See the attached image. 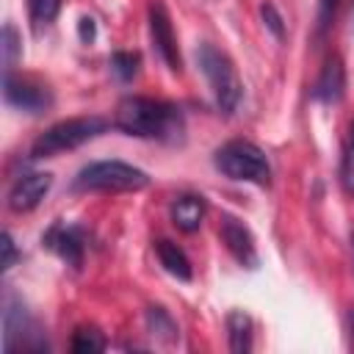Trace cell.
<instances>
[{"instance_id": "obj_6", "label": "cell", "mask_w": 354, "mask_h": 354, "mask_svg": "<svg viewBox=\"0 0 354 354\" xmlns=\"http://www.w3.org/2000/svg\"><path fill=\"white\" fill-rule=\"evenodd\" d=\"M17 337H19L22 348L47 351V340L39 332V326L30 321L22 299L8 290L6 299H3V351H14L17 348Z\"/></svg>"}, {"instance_id": "obj_27", "label": "cell", "mask_w": 354, "mask_h": 354, "mask_svg": "<svg viewBox=\"0 0 354 354\" xmlns=\"http://www.w3.org/2000/svg\"><path fill=\"white\" fill-rule=\"evenodd\" d=\"M351 241H354V235H351Z\"/></svg>"}, {"instance_id": "obj_1", "label": "cell", "mask_w": 354, "mask_h": 354, "mask_svg": "<svg viewBox=\"0 0 354 354\" xmlns=\"http://www.w3.org/2000/svg\"><path fill=\"white\" fill-rule=\"evenodd\" d=\"M113 124L124 136L152 138L163 144H180L185 136V116L174 102L152 97H124L116 105Z\"/></svg>"}, {"instance_id": "obj_16", "label": "cell", "mask_w": 354, "mask_h": 354, "mask_svg": "<svg viewBox=\"0 0 354 354\" xmlns=\"http://www.w3.org/2000/svg\"><path fill=\"white\" fill-rule=\"evenodd\" d=\"M147 329L163 343H174L177 340V324L163 307H149L147 310Z\"/></svg>"}, {"instance_id": "obj_23", "label": "cell", "mask_w": 354, "mask_h": 354, "mask_svg": "<svg viewBox=\"0 0 354 354\" xmlns=\"http://www.w3.org/2000/svg\"><path fill=\"white\" fill-rule=\"evenodd\" d=\"M0 249H3V260H0V268H3V271H8V268L14 266V260H17V246H14V238H11V232H3V235H0Z\"/></svg>"}, {"instance_id": "obj_8", "label": "cell", "mask_w": 354, "mask_h": 354, "mask_svg": "<svg viewBox=\"0 0 354 354\" xmlns=\"http://www.w3.org/2000/svg\"><path fill=\"white\" fill-rule=\"evenodd\" d=\"M3 100L25 113H41L53 105V91L41 83L33 80H22L14 75H3Z\"/></svg>"}, {"instance_id": "obj_15", "label": "cell", "mask_w": 354, "mask_h": 354, "mask_svg": "<svg viewBox=\"0 0 354 354\" xmlns=\"http://www.w3.org/2000/svg\"><path fill=\"white\" fill-rule=\"evenodd\" d=\"M227 335H230V351L235 354L252 351V318L243 310H232L227 315Z\"/></svg>"}, {"instance_id": "obj_12", "label": "cell", "mask_w": 354, "mask_h": 354, "mask_svg": "<svg viewBox=\"0 0 354 354\" xmlns=\"http://www.w3.org/2000/svg\"><path fill=\"white\" fill-rule=\"evenodd\" d=\"M343 94H346V69H343L340 55H332L324 64V69H321V75H318V80L313 86V97L318 102L332 105V102H340Z\"/></svg>"}, {"instance_id": "obj_25", "label": "cell", "mask_w": 354, "mask_h": 354, "mask_svg": "<svg viewBox=\"0 0 354 354\" xmlns=\"http://www.w3.org/2000/svg\"><path fill=\"white\" fill-rule=\"evenodd\" d=\"M77 33H80V41H94V36H97V25H94V19L91 17H80V25H77Z\"/></svg>"}, {"instance_id": "obj_11", "label": "cell", "mask_w": 354, "mask_h": 354, "mask_svg": "<svg viewBox=\"0 0 354 354\" xmlns=\"http://www.w3.org/2000/svg\"><path fill=\"white\" fill-rule=\"evenodd\" d=\"M53 185V174L47 171H30V174H22L14 180L11 191H8V207L14 213H28L33 210L50 191Z\"/></svg>"}, {"instance_id": "obj_5", "label": "cell", "mask_w": 354, "mask_h": 354, "mask_svg": "<svg viewBox=\"0 0 354 354\" xmlns=\"http://www.w3.org/2000/svg\"><path fill=\"white\" fill-rule=\"evenodd\" d=\"M75 191H108V194H130L149 185L147 171L124 163V160H97L77 171Z\"/></svg>"}, {"instance_id": "obj_20", "label": "cell", "mask_w": 354, "mask_h": 354, "mask_svg": "<svg viewBox=\"0 0 354 354\" xmlns=\"http://www.w3.org/2000/svg\"><path fill=\"white\" fill-rule=\"evenodd\" d=\"M61 8V0H28V11H30V22L36 30H41V25H50L55 19Z\"/></svg>"}, {"instance_id": "obj_4", "label": "cell", "mask_w": 354, "mask_h": 354, "mask_svg": "<svg viewBox=\"0 0 354 354\" xmlns=\"http://www.w3.org/2000/svg\"><path fill=\"white\" fill-rule=\"evenodd\" d=\"M108 130V122L102 116H75V119H64L55 122L53 127H47L33 144H30V158L41 160V158H53L61 155L66 149H77L86 141L102 136Z\"/></svg>"}, {"instance_id": "obj_22", "label": "cell", "mask_w": 354, "mask_h": 354, "mask_svg": "<svg viewBox=\"0 0 354 354\" xmlns=\"http://www.w3.org/2000/svg\"><path fill=\"white\" fill-rule=\"evenodd\" d=\"M260 14H263L266 28H268L277 39H282V36H285V22H282V17H279L277 6H274V3H263V6H260Z\"/></svg>"}, {"instance_id": "obj_21", "label": "cell", "mask_w": 354, "mask_h": 354, "mask_svg": "<svg viewBox=\"0 0 354 354\" xmlns=\"http://www.w3.org/2000/svg\"><path fill=\"white\" fill-rule=\"evenodd\" d=\"M340 180H343V188L354 196V122L348 124V136H346V147H343Z\"/></svg>"}, {"instance_id": "obj_17", "label": "cell", "mask_w": 354, "mask_h": 354, "mask_svg": "<svg viewBox=\"0 0 354 354\" xmlns=\"http://www.w3.org/2000/svg\"><path fill=\"white\" fill-rule=\"evenodd\" d=\"M0 53H3V75H11L17 61L22 58V41H19V33L11 22L3 25V39H0Z\"/></svg>"}, {"instance_id": "obj_10", "label": "cell", "mask_w": 354, "mask_h": 354, "mask_svg": "<svg viewBox=\"0 0 354 354\" xmlns=\"http://www.w3.org/2000/svg\"><path fill=\"white\" fill-rule=\"evenodd\" d=\"M218 235L227 246V252L246 268H257V246H254V235L249 232V227L243 221H238L235 216H221L218 224Z\"/></svg>"}, {"instance_id": "obj_3", "label": "cell", "mask_w": 354, "mask_h": 354, "mask_svg": "<svg viewBox=\"0 0 354 354\" xmlns=\"http://www.w3.org/2000/svg\"><path fill=\"white\" fill-rule=\"evenodd\" d=\"M213 166L238 183H254V185H268L271 183V166L266 152L246 141V138H232L227 144H221L213 155Z\"/></svg>"}, {"instance_id": "obj_26", "label": "cell", "mask_w": 354, "mask_h": 354, "mask_svg": "<svg viewBox=\"0 0 354 354\" xmlns=\"http://www.w3.org/2000/svg\"><path fill=\"white\" fill-rule=\"evenodd\" d=\"M348 335H351V348H354V307L348 310Z\"/></svg>"}, {"instance_id": "obj_24", "label": "cell", "mask_w": 354, "mask_h": 354, "mask_svg": "<svg viewBox=\"0 0 354 354\" xmlns=\"http://www.w3.org/2000/svg\"><path fill=\"white\" fill-rule=\"evenodd\" d=\"M335 8H337V0H321V8H318V33H324L335 17Z\"/></svg>"}, {"instance_id": "obj_13", "label": "cell", "mask_w": 354, "mask_h": 354, "mask_svg": "<svg viewBox=\"0 0 354 354\" xmlns=\"http://www.w3.org/2000/svg\"><path fill=\"white\" fill-rule=\"evenodd\" d=\"M207 213V205L196 194H183L171 202V221L183 232H196L202 227V218Z\"/></svg>"}, {"instance_id": "obj_19", "label": "cell", "mask_w": 354, "mask_h": 354, "mask_svg": "<svg viewBox=\"0 0 354 354\" xmlns=\"http://www.w3.org/2000/svg\"><path fill=\"white\" fill-rule=\"evenodd\" d=\"M138 66H141V55L138 53H113L111 55V69L113 75L122 80V83H130L136 75H138Z\"/></svg>"}, {"instance_id": "obj_18", "label": "cell", "mask_w": 354, "mask_h": 354, "mask_svg": "<svg viewBox=\"0 0 354 354\" xmlns=\"http://www.w3.org/2000/svg\"><path fill=\"white\" fill-rule=\"evenodd\" d=\"M69 348L75 354H97V351H105V337L94 326H80V329H75Z\"/></svg>"}, {"instance_id": "obj_2", "label": "cell", "mask_w": 354, "mask_h": 354, "mask_svg": "<svg viewBox=\"0 0 354 354\" xmlns=\"http://www.w3.org/2000/svg\"><path fill=\"white\" fill-rule=\"evenodd\" d=\"M196 61H199V69L205 72V77L213 88L218 111L227 113V116L235 113L238 105H241V97H243V83H241L238 69L230 61V55L224 50H218L216 44L202 41L196 47Z\"/></svg>"}, {"instance_id": "obj_9", "label": "cell", "mask_w": 354, "mask_h": 354, "mask_svg": "<svg viewBox=\"0 0 354 354\" xmlns=\"http://www.w3.org/2000/svg\"><path fill=\"white\" fill-rule=\"evenodd\" d=\"M41 243H44L50 252H55L66 266H72V268H80V266H83L86 235H83L80 227L66 224V221H55V224L44 232Z\"/></svg>"}, {"instance_id": "obj_14", "label": "cell", "mask_w": 354, "mask_h": 354, "mask_svg": "<svg viewBox=\"0 0 354 354\" xmlns=\"http://www.w3.org/2000/svg\"><path fill=\"white\" fill-rule=\"evenodd\" d=\"M155 254H158V260H160V266L171 274V277H177V279H183V282H191V277H194V268H191V260H188V254L174 243V241H169V238H160V241H155Z\"/></svg>"}, {"instance_id": "obj_7", "label": "cell", "mask_w": 354, "mask_h": 354, "mask_svg": "<svg viewBox=\"0 0 354 354\" xmlns=\"http://www.w3.org/2000/svg\"><path fill=\"white\" fill-rule=\"evenodd\" d=\"M149 36H152V44H155L160 61L169 66V72L180 75L183 58H180V50H177V36H174V28H171V17H169V11L160 0L149 3Z\"/></svg>"}]
</instances>
